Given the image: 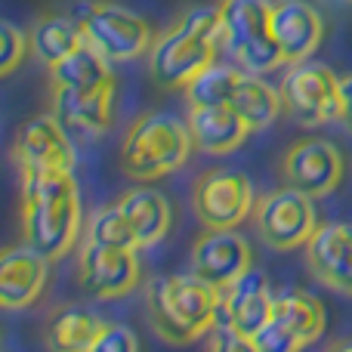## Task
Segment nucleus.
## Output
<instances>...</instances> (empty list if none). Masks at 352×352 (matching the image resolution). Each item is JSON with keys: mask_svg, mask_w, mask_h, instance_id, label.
I'll return each mask as SVG.
<instances>
[{"mask_svg": "<svg viewBox=\"0 0 352 352\" xmlns=\"http://www.w3.org/2000/svg\"><path fill=\"white\" fill-rule=\"evenodd\" d=\"M80 232V192L72 170H22V241L47 260L72 254Z\"/></svg>", "mask_w": 352, "mask_h": 352, "instance_id": "f257e3e1", "label": "nucleus"}, {"mask_svg": "<svg viewBox=\"0 0 352 352\" xmlns=\"http://www.w3.org/2000/svg\"><path fill=\"white\" fill-rule=\"evenodd\" d=\"M223 287L210 285L198 272L158 275L148 285V316L167 343L201 340L219 322Z\"/></svg>", "mask_w": 352, "mask_h": 352, "instance_id": "f03ea898", "label": "nucleus"}, {"mask_svg": "<svg viewBox=\"0 0 352 352\" xmlns=\"http://www.w3.org/2000/svg\"><path fill=\"white\" fill-rule=\"evenodd\" d=\"M195 148L188 121L170 111H148L130 124L121 142V167L130 179H161L179 170Z\"/></svg>", "mask_w": 352, "mask_h": 352, "instance_id": "7ed1b4c3", "label": "nucleus"}, {"mask_svg": "<svg viewBox=\"0 0 352 352\" xmlns=\"http://www.w3.org/2000/svg\"><path fill=\"white\" fill-rule=\"evenodd\" d=\"M223 50L254 74H269L285 65L272 37V3L269 0H223Z\"/></svg>", "mask_w": 352, "mask_h": 352, "instance_id": "20e7f679", "label": "nucleus"}, {"mask_svg": "<svg viewBox=\"0 0 352 352\" xmlns=\"http://www.w3.org/2000/svg\"><path fill=\"white\" fill-rule=\"evenodd\" d=\"M78 19L84 25L87 43L96 47L109 62H133L146 56L155 43V31L140 12L111 0L80 3Z\"/></svg>", "mask_w": 352, "mask_h": 352, "instance_id": "39448f33", "label": "nucleus"}, {"mask_svg": "<svg viewBox=\"0 0 352 352\" xmlns=\"http://www.w3.org/2000/svg\"><path fill=\"white\" fill-rule=\"evenodd\" d=\"M285 111L303 127L340 121V78L322 62H294L281 80Z\"/></svg>", "mask_w": 352, "mask_h": 352, "instance_id": "423d86ee", "label": "nucleus"}, {"mask_svg": "<svg viewBox=\"0 0 352 352\" xmlns=\"http://www.w3.org/2000/svg\"><path fill=\"white\" fill-rule=\"evenodd\" d=\"M324 306L303 287H285L275 294L272 318L254 337L256 352H294L303 349L324 331Z\"/></svg>", "mask_w": 352, "mask_h": 352, "instance_id": "0eeeda50", "label": "nucleus"}, {"mask_svg": "<svg viewBox=\"0 0 352 352\" xmlns=\"http://www.w3.org/2000/svg\"><path fill=\"white\" fill-rule=\"evenodd\" d=\"M254 226L260 238L275 250H294L312 238L318 229V213L312 204V195L300 192L294 186L275 188L263 195L254 207Z\"/></svg>", "mask_w": 352, "mask_h": 352, "instance_id": "6e6552de", "label": "nucleus"}, {"mask_svg": "<svg viewBox=\"0 0 352 352\" xmlns=\"http://www.w3.org/2000/svg\"><path fill=\"white\" fill-rule=\"evenodd\" d=\"M219 50L223 47L217 41L192 34L176 22V28L155 37L152 50H148V72L164 90H176V87L186 90L188 80H195L210 62H217Z\"/></svg>", "mask_w": 352, "mask_h": 352, "instance_id": "1a4fd4ad", "label": "nucleus"}, {"mask_svg": "<svg viewBox=\"0 0 352 352\" xmlns=\"http://www.w3.org/2000/svg\"><path fill=\"white\" fill-rule=\"evenodd\" d=\"M256 195L241 170L210 167L195 179V213L210 229H238L254 217Z\"/></svg>", "mask_w": 352, "mask_h": 352, "instance_id": "9d476101", "label": "nucleus"}, {"mask_svg": "<svg viewBox=\"0 0 352 352\" xmlns=\"http://www.w3.org/2000/svg\"><path fill=\"white\" fill-rule=\"evenodd\" d=\"M78 278L90 297L118 300L142 281V263L136 248H111V244L84 241L78 254Z\"/></svg>", "mask_w": 352, "mask_h": 352, "instance_id": "9b49d317", "label": "nucleus"}, {"mask_svg": "<svg viewBox=\"0 0 352 352\" xmlns=\"http://www.w3.org/2000/svg\"><path fill=\"white\" fill-rule=\"evenodd\" d=\"M343 170L346 164H343L340 148L324 136H306V140L294 142L281 158L285 182L312 198H324L334 192L343 179Z\"/></svg>", "mask_w": 352, "mask_h": 352, "instance_id": "f8f14e48", "label": "nucleus"}, {"mask_svg": "<svg viewBox=\"0 0 352 352\" xmlns=\"http://www.w3.org/2000/svg\"><path fill=\"white\" fill-rule=\"evenodd\" d=\"M12 161L19 170H74V142L62 121L50 115H34L19 124L12 140Z\"/></svg>", "mask_w": 352, "mask_h": 352, "instance_id": "ddd939ff", "label": "nucleus"}, {"mask_svg": "<svg viewBox=\"0 0 352 352\" xmlns=\"http://www.w3.org/2000/svg\"><path fill=\"white\" fill-rule=\"evenodd\" d=\"M254 266L250 244L235 229H210L207 226L192 248V272L217 287H229Z\"/></svg>", "mask_w": 352, "mask_h": 352, "instance_id": "4468645a", "label": "nucleus"}, {"mask_svg": "<svg viewBox=\"0 0 352 352\" xmlns=\"http://www.w3.org/2000/svg\"><path fill=\"white\" fill-rule=\"evenodd\" d=\"M275 294L269 287V278L260 269L250 266L241 278H235L229 287H223V309H219V322H232L250 343L254 337L266 328L272 318Z\"/></svg>", "mask_w": 352, "mask_h": 352, "instance_id": "2eb2a0df", "label": "nucleus"}, {"mask_svg": "<svg viewBox=\"0 0 352 352\" xmlns=\"http://www.w3.org/2000/svg\"><path fill=\"white\" fill-rule=\"evenodd\" d=\"M272 37L287 65L316 56L324 41V19L316 6L303 0H278L272 3Z\"/></svg>", "mask_w": 352, "mask_h": 352, "instance_id": "dca6fc26", "label": "nucleus"}, {"mask_svg": "<svg viewBox=\"0 0 352 352\" xmlns=\"http://www.w3.org/2000/svg\"><path fill=\"white\" fill-rule=\"evenodd\" d=\"M306 260L322 285L352 294V223H324L306 241Z\"/></svg>", "mask_w": 352, "mask_h": 352, "instance_id": "f3484780", "label": "nucleus"}, {"mask_svg": "<svg viewBox=\"0 0 352 352\" xmlns=\"http://www.w3.org/2000/svg\"><path fill=\"white\" fill-rule=\"evenodd\" d=\"M47 256L28 241L10 248L0 256V306L3 309H25L47 287Z\"/></svg>", "mask_w": 352, "mask_h": 352, "instance_id": "a211bd4d", "label": "nucleus"}, {"mask_svg": "<svg viewBox=\"0 0 352 352\" xmlns=\"http://www.w3.org/2000/svg\"><path fill=\"white\" fill-rule=\"evenodd\" d=\"M111 99H115V87L87 90V93L53 87V93H50V111L59 118L68 133L102 136L111 127Z\"/></svg>", "mask_w": 352, "mask_h": 352, "instance_id": "6ab92c4d", "label": "nucleus"}, {"mask_svg": "<svg viewBox=\"0 0 352 352\" xmlns=\"http://www.w3.org/2000/svg\"><path fill=\"white\" fill-rule=\"evenodd\" d=\"M188 130L192 140L201 152L207 155H229L248 140L250 127L244 124V118L226 105H192L188 111Z\"/></svg>", "mask_w": 352, "mask_h": 352, "instance_id": "aec40b11", "label": "nucleus"}, {"mask_svg": "<svg viewBox=\"0 0 352 352\" xmlns=\"http://www.w3.org/2000/svg\"><path fill=\"white\" fill-rule=\"evenodd\" d=\"M28 43H31V56L43 62L47 68H53L56 62H62L65 56H72L74 50H80L87 43L84 25L78 16H41L34 25L28 28Z\"/></svg>", "mask_w": 352, "mask_h": 352, "instance_id": "412c9836", "label": "nucleus"}, {"mask_svg": "<svg viewBox=\"0 0 352 352\" xmlns=\"http://www.w3.org/2000/svg\"><path fill=\"white\" fill-rule=\"evenodd\" d=\"M118 207L127 213L140 248H152V244H158L161 238L167 235V229H170V219H173L170 204H167L164 195L152 186L130 188V192L118 201Z\"/></svg>", "mask_w": 352, "mask_h": 352, "instance_id": "4be33fe9", "label": "nucleus"}, {"mask_svg": "<svg viewBox=\"0 0 352 352\" xmlns=\"http://www.w3.org/2000/svg\"><path fill=\"white\" fill-rule=\"evenodd\" d=\"M105 322L87 306H59L47 322V343L56 352H93Z\"/></svg>", "mask_w": 352, "mask_h": 352, "instance_id": "5701e85b", "label": "nucleus"}, {"mask_svg": "<svg viewBox=\"0 0 352 352\" xmlns=\"http://www.w3.org/2000/svg\"><path fill=\"white\" fill-rule=\"evenodd\" d=\"M50 80H53V87L80 90V93L115 87V74H111V68H109V59H105L96 47H90V43H84V47L74 50L72 56L56 62V65L50 68Z\"/></svg>", "mask_w": 352, "mask_h": 352, "instance_id": "b1692460", "label": "nucleus"}, {"mask_svg": "<svg viewBox=\"0 0 352 352\" xmlns=\"http://www.w3.org/2000/svg\"><path fill=\"white\" fill-rule=\"evenodd\" d=\"M229 105L244 118V124H248L250 133H254V130L272 127V121L285 111V96H281V90H275L269 80H263L260 74L244 72Z\"/></svg>", "mask_w": 352, "mask_h": 352, "instance_id": "393cba45", "label": "nucleus"}, {"mask_svg": "<svg viewBox=\"0 0 352 352\" xmlns=\"http://www.w3.org/2000/svg\"><path fill=\"white\" fill-rule=\"evenodd\" d=\"M241 65H223V62H210L195 80H188L186 99L188 105H226L235 96V87L241 80Z\"/></svg>", "mask_w": 352, "mask_h": 352, "instance_id": "a878e982", "label": "nucleus"}, {"mask_svg": "<svg viewBox=\"0 0 352 352\" xmlns=\"http://www.w3.org/2000/svg\"><path fill=\"white\" fill-rule=\"evenodd\" d=\"M84 241L90 244H111V248H140L136 244V232L130 226L127 213L121 207H105V210L93 213L90 223L84 226Z\"/></svg>", "mask_w": 352, "mask_h": 352, "instance_id": "bb28decb", "label": "nucleus"}, {"mask_svg": "<svg viewBox=\"0 0 352 352\" xmlns=\"http://www.w3.org/2000/svg\"><path fill=\"white\" fill-rule=\"evenodd\" d=\"M179 25L223 47V6H188L179 16Z\"/></svg>", "mask_w": 352, "mask_h": 352, "instance_id": "cd10ccee", "label": "nucleus"}, {"mask_svg": "<svg viewBox=\"0 0 352 352\" xmlns=\"http://www.w3.org/2000/svg\"><path fill=\"white\" fill-rule=\"evenodd\" d=\"M0 41H3V53H0V74L6 78V74L16 72V65L25 59V53L31 50V43H28V34L19 31L12 22L0 25Z\"/></svg>", "mask_w": 352, "mask_h": 352, "instance_id": "c85d7f7f", "label": "nucleus"}, {"mask_svg": "<svg viewBox=\"0 0 352 352\" xmlns=\"http://www.w3.org/2000/svg\"><path fill=\"white\" fill-rule=\"evenodd\" d=\"M204 346L207 349H223V352H235V349H254V343L241 334L232 322H217L210 331L204 334Z\"/></svg>", "mask_w": 352, "mask_h": 352, "instance_id": "c756f323", "label": "nucleus"}, {"mask_svg": "<svg viewBox=\"0 0 352 352\" xmlns=\"http://www.w3.org/2000/svg\"><path fill=\"white\" fill-rule=\"evenodd\" d=\"M136 349H140V340H136L133 331L111 322H105L102 334H99L96 346H93V352H136Z\"/></svg>", "mask_w": 352, "mask_h": 352, "instance_id": "7c9ffc66", "label": "nucleus"}, {"mask_svg": "<svg viewBox=\"0 0 352 352\" xmlns=\"http://www.w3.org/2000/svg\"><path fill=\"white\" fill-rule=\"evenodd\" d=\"M340 121L352 133V74L340 78Z\"/></svg>", "mask_w": 352, "mask_h": 352, "instance_id": "2f4dec72", "label": "nucleus"}, {"mask_svg": "<svg viewBox=\"0 0 352 352\" xmlns=\"http://www.w3.org/2000/svg\"><path fill=\"white\" fill-rule=\"evenodd\" d=\"M337 346H340V349H352V343H337Z\"/></svg>", "mask_w": 352, "mask_h": 352, "instance_id": "473e14b6", "label": "nucleus"}, {"mask_svg": "<svg viewBox=\"0 0 352 352\" xmlns=\"http://www.w3.org/2000/svg\"><path fill=\"white\" fill-rule=\"evenodd\" d=\"M343 3H352V0H343Z\"/></svg>", "mask_w": 352, "mask_h": 352, "instance_id": "72a5a7b5", "label": "nucleus"}]
</instances>
